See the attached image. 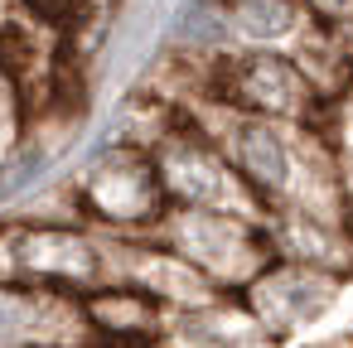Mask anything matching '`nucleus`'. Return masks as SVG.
<instances>
[{"label": "nucleus", "instance_id": "obj_1", "mask_svg": "<svg viewBox=\"0 0 353 348\" xmlns=\"http://www.w3.org/2000/svg\"><path fill=\"white\" fill-rule=\"evenodd\" d=\"M170 107H179L199 131H208L218 141V150L252 184V194L266 203V213L310 208V213H329V218H353L343 155L324 126H285V121L247 116V112L223 107L199 92H179Z\"/></svg>", "mask_w": 353, "mask_h": 348}, {"label": "nucleus", "instance_id": "obj_2", "mask_svg": "<svg viewBox=\"0 0 353 348\" xmlns=\"http://www.w3.org/2000/svg\"><path fill=\"white\" fill-rule=\"evenodd\" d=\"M189 78L184 92L213 97L223 107H237L247 116L285 121V126H324L329 131V97L314 83V73L290 49H199L184 59Z\"/></svg>", "mask_w": 353, "mask_h": 348}, {"label": "nucleus", "instance_id": "obj_3", "mask_svg": "<svg viewBox=\"0 0 353 348\" xmlns=\"http://www.w3.org/2000/svg\"><path fill=\"white\" fill-rule=\"evenodd\" d=\"M141 145L150 150L174 208H208V213H237V218L266 223V203L232 170V160L218 150V141L208 131H199L179 107H170Z\"/></svg>", "mask_w": 353, "mask_h": 348}, {"label": "nucleus", "instance_id": "obj_4", "mask_svg": "<svg viewBox=\"0 0 353 348\" xmlns=\"http://www.w3.org/2000/svg\"><path fill=\"white\" fill-rule=\"evenodd\" d=\"M0 232H6L15 280L73 290V295H92L117 280L112 237L83 218H73V223L68 218H30V223H10Z\"/></svg>", "mask_w": 353, "mask_h": 348}, {"label": "nucleus", "instance_id": "obj_5", "mask_svg": "<svg viewBox=\"0 0 353 348\" xmlns=\"http://www.w3.org/2000/svg\"><path fill=\"white\" fill-rule=\"evenodd\" d=\"M73 208L83 223L112 237H150L170 213V194L145 145H112L73 184Z\"/></svg>", "mask_w": 353, "mask_h": 348}, {"label": "nucleus", "instance_id": "obj_6", "mask_svg": "<svg viewBox=\"0 0 353 348\" xmlns=\"http://www.w3.org/2000/svg\"><path fill=\"white\" fill-rule=\"evenodd\" d=\"M150 237L165 242L170 252H179L184 261H194L228 295H242L271 266L266 223L237 218V213H208V208H174L170 203V213L160 218V227Z\"/></svg>", "mask_w": 353, "mask_h": 348}, {"label": "nucleus", "instance_id": "obj_7", "mask_svg": "<svg viewBox=\"0 0 353 348\" xmlns=\"http://www.w3.org/2000/svg\"><path fill=\"white\" fill-rule=\"evenodd\" d=\"M0 348H107L88 319L83 295L0 280Z\"/></svg>", "mask_w": 353, "mask_h": 348}, {"label": "nucleus", "instance_id": "obj_8", "mask_svg": "<svg viewBox=\"0 0 353 348\" xmlns=\"http://www.w3.org/2000/svg\"><path fill=\"white\" fill-rule=\"evenodd\" d=\"M339 290H343L339 276H324V271H310V266H295V261L271 256V266H266L237 300L252 309V319H256L271 338H285V334H295V329L324 319L329 305L339 300Z\"/></svg>", "mask_w": 353, "mask_h": 348}, {"label": "nucleus", "instance_id": "obj_9", "mask_svg": "<svg viewBox=\"0 0 353 348\" xmlns=\"http://www.w3.org/2000/svg\"><path fill=\"white\" fill-rule=\"evenodd\" d=\"M271 256L353 280V218H329L310 208H271L266 213Z\"/></svg>", "mask_w": 353, "mask_h": 348}, {"label": "nucleus", "instance_id": "obj_10", "mask_svg": "<svg viewBox=\"0 0 353 348\" xmlns=\"http://www.w3.org/2000/svg\"><path fill=\"white\" fill-rule=\"evenodd\" d=\"M83 305L107 348H150L170 329V309L131 280H112V285L83 295Z\"/></svg>", "mask_w": 353, "mask_h": 348}, {"label": "nucleus", "instance_id": "obj_11", "mask_svg": "<svg viewBox=\"0 0 353 348\" xmlns=\"http://www.w3.org/2000/svg\"><path fill=\"white\" fill-rule=\"evenodd\" d=\"M228 39L242 49H295L310 34L305 0H218Z\"/></svg>", "mask_w": 353, "mask_h": 348}, {"label": "nucleus", "instance_id": "obj_12", "mask_svg": "<svg viewBox=\"0 0 353 348\" xmlns=\"http://www.w3.org/2000/svg\"><path fill=\"white\" fill-rule=\"evenodd\" d=\"M20 131H25V97L6 73H0V170H6V160L15 155Z\"/></svg>", "mask_w": 353, "mask_h": 348}, {"label": "nucleus", "instance_id": "obj_13", "mask_svg": "<svg viewBox=\"0 0 353 348\" xmlns=\"http://www.w3.org/2000/svg\"><path fill=\"white\" fill-rule=\"evenodd\" d=\"M305 15H310L319 30L353 34V0H305Z\"/></svg>", "mask_w": 353, "mask_h": 348}]
</instances>
